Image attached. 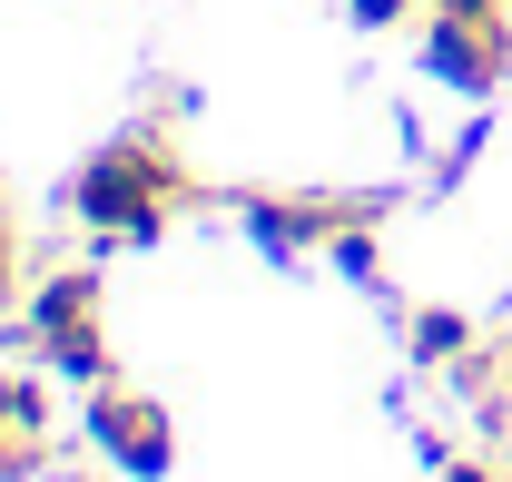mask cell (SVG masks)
<instances>
[{
  "instance_id": "6",
  "label": "cell",
  "mask_w": 512,
  "mask_h": 482,
  "mask_svg": "<svg viewBox=\"0 0 512 482\" xmlns=\"http://www.w3.org/2000/svg\"><path fill=\"white\" fill-rule=\"evenodd\" d=\"M404 335H414V355H424V364H463V355H473V325H463L453 305H414Z\"/></svg>"
},
{
  "instance_id": "2",
  "label": "cell",
  "mask_w": 512,
  "mask_h": 482,
  "mask_svg": "<svg viewBox=\"0 0 512 482\" xmlns=\"http://www.w3.org/2000/svg\"><path fill=\"white\" fill-rule=\"evenodd\" d=\"M89 443H99L119 473H138V482H158L178 463L168 404H158V394H128V384H99V394H89Z\"/></svg>"
},
{
  "instance_id": "10",
  "label": "cell",
  "mask_w": 512,
  "mask_h": 482,
  "mask_svg": "<svg viewBox=\"0 0 512 482\" xmlns=\"http://www.w3.org/2000/svg\"><path fill=\"white\" fill-rule=\"evenodd\" d=\"M424 10H444V20H503V0H424Z\"/></svg>"
},
{
  "instance_id": "3",
  "label": "cell",
  "mask_w": 512,
  "mask_h": 482,
  "mask_svg": "<svg viewBox=\"0 0 512 482\" xmlns=\"http://www.w3.org/2000/svg\"><path fill=\"white\" fill-rule=\"evenodd\" d=\"M424 69L453 79V89H473V99H493L512 69V30L503 20H444V10H424Z\"/></svg>"
},
{
  "instance_id": "4",
  "label": "cell",
  "mask_w": 512,
  "mask_h": 482,
  "mask_svg": "<svg viewBox=\"0 0 512 482\" xmlns=\"http://www.w3.org/2000/svg\"><path fill=\"white\" fill-rule=\"evenodd\" d=\"M89 315H99V276H89V266H60V276H40V286H30V305H20L30 345H50V335H69V325H89Z\"/></svg>"
},
{
  "instance_id": "12",
  "label": "cell",
  "mask_w": 512,
  "mask_h": 482,
  "mask_svg": "<svg viewBox=\"0 0 512 482\" xmlns=\"http://www.w3.org/2000/svg\"><path fill=\"white\" fill-rule=\"evenodd\" d=\"M0 305H10V237H0Z\"/></svg>"
},
{
  "instance_id": "1",
  "label": "cell",
  "mask_w": 512,
  "mask_h": 482,
  "mask_svg": "<svg viewBox=\"0 0 512 482\" xmlns=\"http://www.w3.org/2000/svg\"><path fill=\"white\" fill-rule=\"evenodd\" d=\"M178 197H188V168L158 158L148 138H119V148H99L89 178H79V227H89V237L148 246V237H158V217H168Z\"/></svg>"
},
{
  "instance_id": "9",
  "label": "cell",
  "mask_w": 512,
  "mask_h": 482,
  "mask_svg": "<svg viewBox=\"0 0 512 482\" xmlns=\"http://www.w3.org/2000/svg\"><path fill=\"white\" fill-rule=\"evenodd\" d=\"M345 20L355 30H394V20H414V0H345Z\"/></svg>"
},
{
  "instance_id": "5",
  "label": "cell",
  "mask_w": 512,
  "mask_h": 482,
  "mask_svg": "<svg viewBox=\"0 0 512 482\" xmlns=\"http://www.w3.org/2000/svg\"><path fill=\"white\" fill-rule=\"evenodd\" d=\"M40 355H50V374H60V384H89V394L109 384V335H99V315H89V325H69V335H50Z\"/></svg>"
},
{
  "instance_id": "7",
  "label": "cell",
  "mask_w": 512,
  "mask_h": 482,
  "mask_svg": "<svg viewBox=\"0 0 512 482\" xmlns=\"http://www.w3.org/2000/svg\"><path fill=\"white\" fill-rule=\"evenodd\" d=\"M40 423H50V394H40V374L0 364V433H40Z\"/></svg>"
},
{
  "instance_id": "8",
  "label": "cell",
  "mask_w": 512,
  "mask_h": 482,
  "mask_svg": "<svg viewBox=\"0 0 512 482\" xmlns=\"http://www.w3.org/2000/svg\"><path fill=\"white\" fill-rule=\"evenodd\" d=\"M30 473H50V443L40 433H0V482H30Z\"/></svg>"
},
{
  "instance_id": "11",
  "label": "cell",
  "mask_w": 512,
  "mask_h": 482,
  "mask_svg": "<svg viewBox=\"0 0 512 482\" xmlns=\"http://www.w3.org/2000/svg\"><path fill=\"white\" fill-rule=\"evenodd\" d=\"M444 482H503V473H493V463H453Z\"/></svg>"
}]
</instances>
